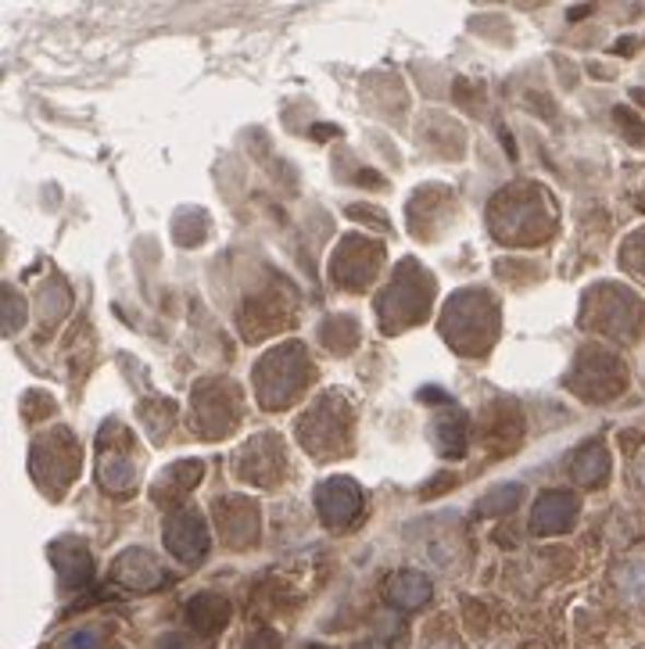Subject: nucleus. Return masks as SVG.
<instances>
[{"mask_svg": "<svg viewBox=\"0 0 645 649\" xmlns=\"http://www.w3.org/2000/svg\"><path fill=\"white\" fill-rule=\"evenodd\" d=\"M69 649H97V635L94 631H80L75 639H69Z\"/></svg>", "mask_w": 645, "mask_h": 649, "instance_id": "nucleus-12", "label": "nucleus"}, {"mask_svg": "<svg viewBox=\"0 0 645 649\" xmlns=\"http://www.w3.org/2000/svg\"><path fill=\"white\" fill-rule=\"evenodd\" d=\"M621 589L628 592V600L645 603V560H631L621 570Z\"/></svg>", "mask_w": 645, "mask_h": 649, "instance_id": "nucleus-10", "label": "nucleus"}, {"mask_svg": "<svg viewBox=\"0 0 645 649\" xmlns=\"http://www.w3.org/2000/svg\"><path fill=\"white\" fill-rule=\"evenodd\" d=\"M316 506H319V517L330 528H344L348 521H355L359 506H363V491H359L355 482H348V477H330V482L319 485Z\"/></svg>", "mask_w": 645, "mask_h": 649, "instance_id": "nucleus-1", "label": "nucleus"}, {"mask_svg": "<svg viewBox=\"0 0 645 649\" xmlns=\"http://www.w3.org/2000/svg\"><path fill=\"white\" fill-rule=\"evenodd\" d=\"M606 471V456L599 449H588V452H580V456L574 460V477L577 482H585V485H591V482H599V474Z\"/></svg>", "mask_w": 645, "mask_h": 649, "instance_id": "nucleus-9", "label": "nucleus"}, {"mask_svg": "<svg viewBox=\"0 0 645 649\" xmlns=\"http://www.w3.org/2000/svg\"><path fill=\"white\" fill-rule=\"evenodd\" d=\"M55 560H58V575L69 589L86 586L90 575H94V560H90L86 549H80V545H58Z\"/></svg>", "mask_w": 645, "mask_h": 649, "instance_id": "nucleus-7", "label": "nucleus"}, {"mask_svg": "<svg viewBox=\"0 0 645 649\" xmlns=\"http://www.w3.org/2000/svg\"><path fill=\"white\" fill-rule=\"evenodd\" d=\"M355 649H384V646L380 642H359Z\"/></svg>", "mask_w": 645, "mask_h": 649, "instance_id": "nucleus-13", "label": "nucleus"}, {"mask_svg": "<svg viewBox=\"0 0 645 649\" xmlns=\"http://www.w3.org/2000/svg\"><path fill=\"white\" fill-rule=\"evenodd\" d=\"M524 496V488L520 485H499L495 491H488L484 502H481V510L484 513H506L516 506V499Z\"/></svg>", "mask_w": 645, "mask_h": 649, "instance_id": "nucleus-8", "label": "nucleus"}, {"mask_svg": "<svg viewBox=\"0 0 645 649\" xmlns=\"http://www.w3.org/2000/svg\"><path fill=\"white\" fill-rule=\"evenodd\" d=\"M115 581H122L129 589H159L165 586V570L144 549H129L115 560Z\"/></svg>", "mask_w": 645, "mask_h": 649, "instance_id": "nucleus-4", "label": "nucleus"}, {"mask_svg": "<svg viewBox=\"0 0 645 649\" xmlns=\"http://www.w3.org/2000/svg\"><path fill=\"white\" fill-rule=\"evenodd\" d=\"M248 649H280V639H277V631H255L251 639H248Z\"/></svg>", "mask_w": 645, "mask_h": 649, "instance_id": "nucleus-11", "label": "nucleus"}, {"mask_svg": "<svg viewBox=\"0 0 645 649\" xmlns=\"http://www.w3.org/2000/svg\"><path fill=\"white\" fill-rule=\"evenodd\" d=\"M165 545H169V553L176 560L184 564H198L204 549H209V535H204V521L198 513H176L169 517V524H165Z\"/></svg>", "mask_w": 645, "mask_h": 649, "instance_id": "nucleus-2", "label": "nucleus"}, {"mask_svg": "<svg viewBox=\"0 0 645 649\" xmlns=\"http://www.w3.org/2000/svg\"><path fill=\"white\" fill-rule=\"evenodd\" d=\"M577 513V502L566 496V491H546L538 502H535V513H531V528L538 535H556V531H566Z\"/></svg>", "mask_w": 645, "mask_h": 649, "instance_id": "nucleus-3", "label": "nucleus"}, {"mask_svg": "<svg viewBox=\"0 0 645 649\" xmlns=\"http://www.w3.org/2000/svg\"><path fill=\"white\" fill-rule=\"evenodd\" d=\"M187 614H190V625L204 631V635H215L219 628L226 625V617H230V606L223 595H215V592H204L198 595V600H190L187 606Z\"/></svg>", "mask_w": 645, "mask_h": 649, "instance_id": "nucleus-6", "label": "nucleus"}, {"mask_svg": "<svg viewBox=\"0 0 645 649\" xmlns=\"http://www.w3.org/2000/svg\"><path fill=\"white\" fill-rule=\"evenodd\" d=\"M431 581L417 575V570H398V575L387 581V600H391L398 610H417L431 600Z\"/></svg>", "mask_w": 645, "mask_h": 649, "instance_id": "nucleus-5", "label": "nucleus"}]
</instances>
